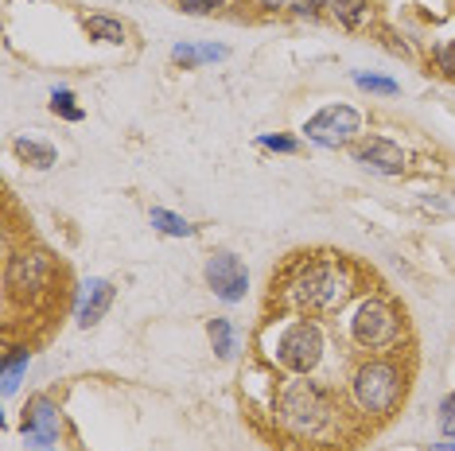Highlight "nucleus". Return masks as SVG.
<instances>
[{
  "instance_id": "nucleus-3",
  "label": "nucleus",
  "mask_w": 455,
  "mask_h": 451,
  "mask_svg": "<svg viewBox=\"0 0 455 451\" xmlns=\"http://www.w3.org/2000/svg\"><path fill=\"white\" fill-rule=\"evenodd\" d=\"M350 389H355V401H358L362 413L386 416V413H393V405L401 401V370L393 362H381V358H374V362L358 366Z\"/></svg>"
},
{
  "instance_id": "nucleus-9",
  "label": "nucleus",
  "mask_w": 455,
  "mask_h": 451,
  "mask_svg": "<svg viewBox=\"0 0 455 451\" xmlns=\"http://www.w3.org/2000/svg\"><path fill=\"white\" fill-rule=\"evenodd\" d=\"M51 276H55V261L47 253H39V249L20 253L8 265V289H12V296H36L51 284Z\"/></svg>"
},
{
  "instance_id": "nucleus-22",
  "label": "nucleus",
  "mask_w": 455,
  "mask_h": 451,
  "mask_svg": "<svg viewBox=\"0 0 455 451\" xmlns=\"http://www.w3.org/2000/svg\"><path fill=\"white\" fill-rule=\"evenodd\" d=\"M436 67H440L448 78H455V39H448V44L436 47Z\"/></svg>"
},
{
  "instance_id": "nucleus-8",
  "label": "nucleus",
  "mask_w": 455,
  "mask_h": 451,
  "mask_svg": "<svg viewBox=\"0 0 455 451\" xmlns=\"http://www.w3.org/2000/svg\"><path fill=\"white\" fill-rule=\"evenodd\" d=\"M24 439L32 444V451H55V439H59V428H63V420H59V405L51 401V397H32L24 408Z\"/></svg>"
},
{
  "instance_id": "nucleus-18",
  "label": "nucleus",
  "mask_w": 455,
  "mask_h": 451,
  "mask_svg": "<svg viewBox=\"0 0 455 451\" xmlns=\"http://www.w3.org/2000/svg\"><path fill=\"white\" fill-rule=\"evenodd\" d=\"M86 32L94 39H101V44H125V24H121V20H109V16H90Z\"/></svg>"
},
{
  "instance_id": "nucleus-12",
  "label": "nucleus",
  "mask_w": 455,
  "mask_h": 451,
  "mask_svg": "<svg viewBox=\"0 0 455 451\" xmlns=\"http://www.w3.org/2000/svg\"><path fill=\"white\" fill-rule=\"evenodd\" d=\"M226 55H230V51H226V47H219V44H175L172 47V59H175V63H180V67H203V63H219V59H226Z\"/></svg>"
},
{
  "instance_id": "nucleus-17",
  "label": "nucleus",
  "mask_w": 455,
  "mask_h": 451,
  "mask_svg": "<svg viewBox=\"0 0 455 451\" xmlns=\"http://www.w3.org/2000/svg\"><path fill=\"white\" fill-rule=\"evenodd\" d=\"M152 226H156L160 233H168V238H191L195 233V226L188 218H180V214H172V210H164V207H152Z\"/></svg>"
},
{
  "instance_id": "nucleus-6",
  "label": "nucleus",
  "mask_w": 455,
  "mask_h": 451,
  "mask_svg": "<svg viewBox=\"0 0 455 451\" xmlns=\"http://www.w3.org/2000/svg\"><path fill=\"white\" fill-rule=\"evenodd\" d=\"M358 109H350V106H327V109H319L312 121L304 125L307 132V140L312 145H323V148H343L350 137L358 132Z\"/></svg>"
},
{
  "instance_id": "nucleus-15",
  "label": "nucleus",
  "mask_w": 455,
  "mask_h": 451,
  "mask_svg": "<svg viewBox=\"0 0 455 451\" xmlns=\"http://www.w3.org/2000/svg\"><path fill=\"white\" fill-rule=\"evenodd\" d=\"M206 335H211V346L222 362H230L237 354V335H234V323L230 320H211L206 323Z\"/></svg>"
},
{
  "instance_id": "nucleus-4",
  "label": "nucleus",
  "mask_w": 455,
  "mask_h": 451,
  "mask_svg": "<svg viewBox=\"0 0 455 451\" xmlns=\"http://www.w3.org/2000/svg\"><path fill=\"white\" fill-rule=\"evenodd\" d=\"M323 358V331L312 320H299L284 327V335L276 338V362L292 374H312Z\"/></svg>"
},
{
  "instance_id": "nucleus-26",
  "label": "nucleus",
  "mask_w": 455,
  "mask_h": 451,
  "mask_svg": "<svg viewBox=\"0 0 455 451\" xmlns=\"http://www.w3.org/2000/svg\"><path fill=\"white\" fill-rule=\"evenodd\" d=\"M432 451H455L451 439H443V444H432Z\"/></svg>"
},
{
  "instance_id": "nucleus-19",
  "label": "nucleus",
  "mask_w": 455,
  "mask_h": 451,
  "mask_svg": "<svg viewBox=\"0 0 455 451\" xmlns=\"http://www.w3.org/2000/svg\"><path fill=\"white\" fill-rule=\"evenodd\" d=\"M355 82H358V86L362 90H370V94H386V98H393V94H397V82H393V78H381V75H366V70H358V75H355Z\"/></svg>"
},
{
  "instance_id": "nucleus-1",
  "label": "nucleus",
  "mask_w": 455,
  "mask_h": 451,
  "mask_svg": "<svg viewBox=\"0 0 455 451\" xmlns=\"http://www.w3.org/2000/svg\"><path fill=\"white\" fill-rule=\"evenodd\" d=\"M288 304L299 312H331V307H343L350 296V281L343 261H304L296 269V276L288 281Z\"/></svg>"
},
{
  "instance_id": "nucleus-25",
  "label": "nucleus",
  "mask_w": 455,
  "mask_h": 451,
  "mask_svg": "<svg viewBox=\"0 0 455 451\" xmlns=\"http://www.w3.org/2000/svg\"><path fill=\"white\" fill-rule=\"evenodd\" d=\"M296 12H299V16H315V12H319V0H299Z\"/></svg>"
},
{
  "instance_id": "nucleus-11",
  "label": "nucleus",
  "mask_w": 455,
  "mask_h": 451,
  "mask_svg": "<svg viewBox=\"0 0 455 451\" xmlns=\"http://www.w3.org/2000/svg\"><path fill=\"white\" fill-rule=\"evenodd\" d=\"M113 284L109 281H101V276H94V281H86L82 284V292H78V307H75V320L78 327H94L101 315L109 312V304H113Z\"/></svg>"
},
{
  "instance_id": "nucleus-21",
  "label": "nucleus",
  "mask_w": 455,
  "mask_h": 451,
  "mask_svg": "<svg viewBox=\"0 0 455 451\" xmlns=\"http://www.w3.org/2000/svg\"><path fill=\"white\" fill-rule=\"evenodd\" d=\"M436 420H440V432L448 436V439H455V393H448L440 401V416Z\"/></svg>"
},
{
  "instance_id": "nucleus-7",
  "label": "nucleus",
  "mask_w": 455,
  "mask_h": 451,
  "mask_svg": "<svg viewBox=\"0 0 455 451\" xmlns=\"http://www.w3.org/2000/svg\"><path fill=\"white\" fill-rule=\"evenodd\" d=\"M206 284H211V292L219 296L222 304H242L245 292H250V273H245L242 257L222 249L206 261Z\"/></svg>"
},
{
  "instance_id": "nucleus-16",
  "label": "nucleus",
  "mask_w": 455,
  "mask_h": 451,
  "mask_svg": "<svg viewBox=\"0 0 455 451\" xmlns=\"http://www.w3.org/2000/svg\"><path fill=\"white\" fill-rule=\"evenodd\" d=\"M327 4H331V16L343 28H362L370 20V0H327Z\"/></svg>"
},
{
  "instance_id": "nucleus-5",
  "label": "nucleus",
  "mask_w": 455,
  "mask_h": 451,
  "mask_svg": "<svg viewBox=\"0 0 455 451\" xmlns=\"http://www.w3.org/2000/svg\"><path fill=\"white\" fill-rule=\"evenodd\" d=\"M350 335H355L358 346L381 351V346H393V343H397L401 320H397V312H393V304L378 300V296H370V300L358 304L355 320H350Z\"/></svg>"
},
{
  "instance_id": "nucleus-10",
  "label": "nucleus",
  "mask_w": 455,
  "mask_h": 451,
  "mask_svg": "<svg viewBox=\"0 0 455 451\" xmlns=\"http://www.w3.org/2000/svg\"><path fill=\"white\" fill-rule=\"evenodd\" d=\"M355 160L362 163V168L378 171V176H401L405 171V152H401V145H393L389 137H370L362 140Z\"/></svg>"
},
{
  "instance_id": "nucleus-24",
  "label": "nucleus",
  "mask_w": 455,
  "mask_h": 451,
  "mask_svg": "<svg viewBox=\"0 0 455 451\" xmlns=\"http://www.w3.org/2000/svg\"><path fill=\"white\" fill-rule=\"evenodd\" d=\"M261 148H273V152H296V140H292V137H273V132H265V137H261Z\"/></svg>"
},
{
  "instance_id": "nucleus-23",
  "label": "nucleus",
  "mask_w": 455,
  "mask_h": 451,
  "mask_svg": "<svg viewBox=\"0 0 455 451\" xmlns=\"http://www.w3.org/2000/svg\"><path fill=\"white\" fill-rule=\"evenodd\" d=\"M219 4H222V0H180V8L188 16H206V12H214Z\"/></svg>"
},
{
  "instance_id": "nucleus-2",
  "label": "nucleus",
  "mask_w": 455,
  "mask_h": 451,
  "mask_svg": "<svg viewBox=\"0 0 455 451\" xmlns=\"http://www.w3.org/2000/svg\"><path fill=\"white\" fill-rule=\"evenodd\" d=\"M276 413H281V424L288 432L319 436L331 424V413H335V408H331V397L315 382H292V385H284Z\"/></svg>"
},
{
  "instance_id": "nucleus-13",
  "label": "nucleus",
  "mask_w": 455,
  "mask_h": 451,
  "mask_svg": "<svg viewBox=\"0 0 455 451\" xmlns=\"http://www.w3.org/2000/svg\"><path fill=\"white\" fill-rule=\"evenodd\" d=\"M16 156L24 160V163H32V168H39V171L55 168V148H51L47 140H32V137H20V140H16Z\"/></svg>"
},
{
  "instance_id": "nucleus-20",
  "label": "nucleus",
  "mask_w": 455,
  "mask_h": 451,
  "mask_svg": "<svg viewBox=\"0 0 455 451\" xmlns=\"http://www.w3.org/2000/svg\"><path fill=\"white\" fill-rule=\"evenodd\" d=\"M51 109H55L59 117H67V121H82V117H86V113L75 106V94H70V90H55V94H51Z\"/></svg>"
},
{
  "instance_id": "nucleus-14",
  "label": "nucleus",
  "mask_w": 455,
  "mask_h": 451,
  "mask_svg": "<svg viewBox=\"0 0 455 451\" xmlns=\"http://www.w3.org/2000/svg\"><path fill=\"white\" fill-rule=\"evenodd\" d=\"M28 366H32V351L28 346H16L12 354L4 358V397H12L16 389H20V382H24V374H28Z\"/></svg>"
}]
</instances>
